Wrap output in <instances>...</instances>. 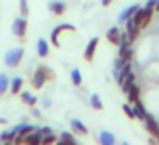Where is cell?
I'll list each match as a JSON object with an SVG mask.
<instances>
[{
    "instance_id": "6da1fadb",
    "label": "cell",
    "mask_w": 159,
    "mask_h": 145,
    "mask_svg": "<svg viewBox=\"0 0 159 145\" xmlns=\"http://www.w3.org/2000/svg\"><path fill=\"white\" fill-rule=\"evenodd\" d=\"M22 56H24V48H14V50H9L7 53H5L4 56V62L7 67H17L19 63H21Z\"/></svg>"
},
{
    "instance_id": "7a4b0ae2",
    "label": "cell",
    "mask_w": 159,
    "mask_h": 145,
    "mask_svg": "<svg viewBox=\"0 0 159 145\" xmlns=\"http://www.w3.org/2000/svg\"><path fill=\"white\" fill-rule=\"evenodd\" d=\"M26 31H28V19L24 15L14 19V22H12V33H14V36H17L19 39H24Z\"/></svg>"
},
{
    "instance_id": "3957f363",
    "label": "cell",
    "mask_w": 159,
    "mask_h": 145,
    "mask_svg": "<svg viewBox=\"0 0 159 145\" xmlns=\"http://www.w3.org/2000/svg\"><path fill=\"white\" fill-rule=\"evenodd\" d=\"M62 31L74 33V31H75V28H74L72 24H60V26H57V28L53 29V31H52V43H53V46H57V48H60L58 36H60V33H62Z\"/></svg>"
},
{
    "instance_id": "277c9868",
    "label": "cell",
    "mask_w": 159,
    "mask_h": 145,
    "mask_svg": "<svg viewBox=\"0 0 159 145\" xmlns=\"http://www.w3.org/2000/svg\"><path fill=\"white\" fill-rule=\"evenodd\" d=\"M125 28H127V29H125V33H127V36H128V41H130V43H134L135 39H137V36H139V31H140V28L134 24L132 17L125 21Z\"/></svg>"
},
{
    "instance_id": "5b68a950",
    "label": "cell",
    "mask_w": 159,
    "mask_h": 145,
    "mask_svg": "<svg viewBox=\"0 0 159 145\" xmlns=\"http://www.w3.org/2000/svg\"><path fill=\"white\" fill-rule=\"evenodd\" d=\"M99 45V38H93L86 46V51H84V60L86 62H93L94 60V53H96V48Z\"/></svg>"
},
{
    "instance_id": "8992f818",
    "label": "cell",
    "mask_w": 159,
    "mask_h": 145,
    "mask_svg": "<svg viewBox=\"0 0 159 145\" xmlns=\"http://www.w3.org/2000/svg\"><path fill=\"white\" fill-rule=\"evenodd\" d=\"M41 140H43V133L39 128H36L34 131H31L24 137V143H29V145H39Z\"/></svg>"
},
{
    "instance_id": "52a82bcc",
    "label": "cell",
    "mask_w": 159,
    "mask_h": 145,
    "mask_svg": "<svg viewBox=\"0 0 159 145\" xmlns=\"http://www.w3.org/2000/svg\"><path fill=\"white\" fill-rule=\"evenodd\" d=\"M144 123H145V128H147V131L151 135H157V128H159V125H157V121L154 120V116L152 114H145V118H144Z\"/></svg>"
},
{
    "instance_id": "ba28073f",
    "label": "cell",
    "mask_w": 159,
    "mask_h": 145,
    "mask_svg": "<svg viewBox=\"0 0 159 145\" xmlns=\"http://www.w3.org/2000/svg\"><path fill=\"white\" fill-rule=\"evenodd\" d=\"M120 38H121V31H120V28L113 26V28L108 29V33H106V39L111 43V45H116V46H118V43H120Z\"/></svg>"
},
{
    "instance_id": "9c48e42d",
    "label": "cell",
    "mask_w": 159,
    "mask_h": 145,
    "mask_svg": "<svg viewBox=\"0 0 159 145\" xmlns=\"http://www.w3.org/2000/svg\"><path fill=\"white\" fill-rule=\"evenodd\" d=\"M132 109H134V116H135V120L144 121V118H145V114H147V111H145V108H144V104H142V101H140V99L135 101L134 106H132Z\"/></svg>"
},
{
    "instance_id": "30bf717a",
    "label": "cell",
    "mask_w": 159,
    "mask_h": 145,
    "mask_svg": "<svg viewBox=\"0 0 159 145\" xmlns=\"http://www.w3.org/2000/svg\"><path fill=\"white\" fill-rule=\"evenodd\" d=\"M70 128H72V131L77 135H87L89 133V131H87V126L80 120H77V118H74V120L70 121Z\"/></svg>"
},
{
    "instance_id": "8fae6325",
    "label": "cell",
    "mask_w": 159,
    "mask_h": 145,
    "mask_svg": "<svg viewBox=\"0 0 159 145\" xmlns=\"http://www.w3.org/2000/svg\"><path fill=\"white\" fill-rule=\"evenodd\" d=\"M45 82H46V77L43 75V72L39 68H36L34 75H33V80H31L33 87H34V89H41V87L45 86Z\"/></svg>"
},
{
    "instance_id": "7c38bea8",
    "label": "cell",
    "mask_w": 159,
    "mask_h": 145,
    "mask_svg": "<svg viewBox=\"0 0 159 145\" xmlns=\"http://www.w3.org/2000/svg\"><path fill=\"white\" fill-rule=\"evenodd\" d=\"M22 86H24V79H22V77H14V79L11 80L9 89H11L12 94H19L22 90Z\"/></svg>"
},
{
    "instance_id": "4fadbf2b",
    "label": "cell",
    "mask_w": 159,
    "mask_h": 145,
    "mask_svg": "<svg viewBox=\"0 0 159 145\" xmlns=\"http://www.w3.org/2000/svg\"><path fill=\"white\" fill-rule=\"evenodd\" d=\"M21 99H22V103H26L28 104V106H36V103H38V97L36 96H33L31 92H29V90H21Z\"/></svg>"
},
{
    "instance_id": "5bb4252c",
    "label": "cell",
    "mask_w": 159,
    "mask_h": 145,
    "mask_svg": "<svg viewBox=\"0 0 159 145\" xmlns=\"http://www.w3.org/2000/svg\"><path fill=\"white\" fill-rule=\"evenodd\" d=\"M134 84H135V73L130 70V72L127 73V77H125L123 84L120 86V87H121V92H125V94H127V92H128V89H130V87L134 86Z\"/></svg>"
},
{
    "instance_id": "9a60e30c",
    "label": "cell",
    "mask_w": 159,
    "mask_h": 145,
    "mask_svg": "<svg viewBox=\"0 0 159 145\" xmlns=\"http://www.w3.org/2000/svg\"><path fill=\"white\" fill-rule=\"evenodd\" d=\"M48 9L55 15H62L63 12H65L67 7H65V4H63V2H57V0H55V2H50V4H48Z\"/></svg>"
},
{
    "instance_id": "2e32d148",
    "label": "cell",
    "mask_w": 159,
    "mask_h": 145,
    "mask_svg": "<svg viewBox=\"0 0 159 145\" xmlns=\"http://www.w3.org/2000/svg\"><path fill=\"white\" fill-rule=\"evenodd\" d=\"M48 53H50V46H48V43H46V39L39 38L38 39V55H39V58H46Z\"/></svg>"
},
{
    "instance_id": "e0dca14e",
    "label": "cell",
    "mask_w": 159,
    "mask_h": 145,
    "mask_svg": "<svg viewBox=\"0 0 159 145\" xmlns=\"http://www.w3.org/2000/svg\"><path fill=\"white\" fill-rule=\"evenodd\" d=\"M137 9H139V5H137V4H135V5H130V7H127L120 15H118V21H120V22H125L127 19H130L132 15L135 14V11H137Z\"/></svg>"
},
{
    "instance_id": "ac0fdd59",
    "label": "cell",
    "mask_w": 159,
    "mask_h": 145,
    "mask_svg": "<svg viewBox=\"0 0 159 145\" xmlns=\"http://www.w3.org/2000/svg\"><path fill=\"white\" fill-rule=\"evenodd\" d=\"M127 97H128V101H130V103H135L137 99H140V87H139L137 84H134V86L128 89Z\"/></svg>"
},
{
    "instance_id": "d6986e66",
    "label": "cell",
    "mask_w": 159,
    "mask_h": 145,
    "mask_svg": "<svg viewBox=\"0 0 159 145\" xmlns=\"http://www.w3.org/2000/svg\"><path fill=\"white\" fill-rule=\"evenodd\" d=\"M0 137H2V142H5V143H12V142L16 140V137H17V131H16V128H12V130H5L0 133Z\"/></svg>"
},
{
    "instance_id": "ffe728a7",
    "label": "cell",
    "mask_w": 159,
    "mask_h": 145,
    "mask_svg": "<svg viewBox=\"0 0 159 145\" xmlns=\"http://www.w3.org/2000/svg\"><path fill=\"white\" fill-rule=\"evenodd\" d=\"M99 142L101 145H115V137L113 133H110V131H101L99 133Z\"/></svg>"
},
{
    "instance_id": "44dd1931",
    "label": "cell",
    "mask_w": 159,
    "mask_h": 145,
    "mask_svg": "<svg viewBox=\"0 0 159 145\" xmlns=\"http://www.w3.org/2000/svg\"><path fill=\"white\" fill-rule=\"evenodd\" d=\"M9 86H11V80H9V77L5 75V73H0V96L7 92V90H9Z\"/></svg>"
},
{
    "instance_id": "7402d4cb",
    "label": "cell",
    "mask_w": 159,
    "mask_h": 145,
    "mask_svg": "<svg viewBox=\"0 0 159 145\" xmlns=\"http://www.w3.org/2000/svg\"><path fill=\"white\" fill-rule=\"evenodd\" d=\"M132 21H134L135 26H139V28H140V26H142V21H144V9L139 7L137 11H135V14L132 15Z\"/></svg>"
},
{
    "instance_id": "603a6c76",
    "label": "cell",
    "mask_w": 159,
    "mask_h": 145,
    "mask_svg": "<svg viewBox=\"0 0 159 145\" xmlns=\"http://www.w3.org/2000/svg\"><path fill=\"white\" fill-rule=\"evenodd\" d=\"M75 137H74L72 133H67V131H63V133H60L58 137V143H75Z\"/></svg>"
},
{
    "instance_id": "cb8c5ba5",
    "label": "cell",
    "mask_w": 159,
    "mask_h": 145,
    "mask_svg": "<svg viewBox=\"0 0 159 145\" xmlns=\"http://www.w3.org/2000/svg\"><path fill=\"white\" fill-rule=\"evenodd\" d=\"M70 77H72V82L75 87H79L80 84H82V73H80L79 68H74L72 72H70Z\"/></svg>"
},
{
    "instance_id": "d4e9b609",
    "label": "cell",
    "mask_w": 159,
    "mask_h": 145,
    "mask_svg": "<svg viewBox=\"0 0 159 145\" xmlns=\"http://www.w3.org/2000/svg\"><path fill=\"white\" fill-rule=\"evenodd\" d=\"M91 106L98 111L103 109V101H101V97L98 96V94H93V96H91Z\"/></svg>"
},
{
    "instance_id": "484cf974",
    "label": "cell",
    "mask_w": 159,
    "mask_h": 145,
    "mask_svg": "<svg viewBox=\"0 0 159 145\" xmlns=\"http://www.w3.org/2000/svg\"><path fill=\"white\" fill-rule=\"evenodd\" d=\"M38 68L43 72V75L46 77V80H53V79H55V72H53L52 68H48V67H45V65L38 67Z\"/></svg>"
},
{
    "instance_id": "4316f807",
    "label": "cell",
    "mask_w": 159,
    "mask_h": 145,
    "mask_svg": "<svg viewBox=\"0 0 159 145\" xmlns=\"http://www.w3.org/2000/svg\"><path fill=\"white\" fill-rule=\"evenodd\" d=\"M55 142H58V137H57L55 133H48V135H43V140H41V143H43V145H48V143H55Z\"/></svg>"
},
{
    "instance_id": "83f0119b",
    "label": "cell",
    "mask_w": 159,
    "mask_h": 145,
    "mask_svg": "<svg viewBox=\"0 0 159 145\" xmlns=\"http://www.w3.org/2000/svg\"><path fill=\"white\" fill-rule=\"evenodd\" d=\"M19 11H21V15L28 17V14H29V5H28V0H19Z\"/></svg>"
},
{
    "instance_id": "f1b7e54d",
    "label": "cell",
    "mask_w": 159,
    "mask_h": 145,
    "mask_svg": "<svg viewBox=\"0 0 159 145\" xmlns=\"http://www.w3.org/2000/svg\"><path fill=\"white\" fill-rule=\"evenodd\" d=\"M121 109H123V113L127 114L130 120H135V116H134V109H132V106H128V104H123L121 106Z\"/></svg>"
},
{
    "instance_id": "f546056e",
    "label": "cell",
    "mask_w": 159,
    "mask_h": 145,
    "mask_svg": "<svg viewBox=\"0 0 159 145\" xmlns=\"http://www.w3.org/2000/svg\"><path fill=\"white\" fill-rule=\"evenodd\" d=\"M39 130H41V133L43 135H48V133H53V130L50 126H43V128H39Z\"/></svg>"
},
{
    "instance_id": "4dcf8cb0",
    "label": "cell",
    "mask_w": 159,
    "mask_h": 145,
    "mask_svg": "<svg viewBox=\"0 0 159 145\" xmlns=\"http://www.w3.org/2000/svg\"><path fill=\"white\" fill-rule=\"evenodd\" d=\"M154 7H156V0H147L145 9H154Z\"/></svg>"
},
{
    "instance_id": "1f68e13d",
    "label": "cell",
    "mask_w": 159,
    "mask_h": 145,
    "mask_svg": "<svg viewBox=\"0 0 159 145\" xmlns=\"http://www.w3.org/2000/svg\"><path fill=\"white\" fill-rule=\"evenodd\" d=\"M43 103H45V104H43L45 108H50V106H52V101H50V97H45V101H43Z\"/></svg>"
},
{
    "instance_id": "d6a6232c",
    "label": "cell",
    "mask_w": 159,
    "mask_h": 145,
    "mask_svg": "<svg viewBox=\"0 0 159 145\" xmlns=\"http://www.w3.org/2000/svg\"><path fill=\"white\" fill-rule=\"evenodd\" d=\"M33 116H36V118H39V116H41V111L34 109V106H33Z\"/></svg>"
},
{
    "instance_id": "836d02e7",
    "label": "cell",
    "mask_w": 159,
    "mask_h": 145,
    "mask_svg": "<svg viewBox=\"0 0 159 145\" xmlns=\"http://www.w3.org/2000/svg\"><path fill=\"white\" fill-rule=\"evenodd\" d=\"M111 2H113V0H101V4H103V7H108V5L111 4Z\"/></svg>"
},
{
    "instance_id": "e575fe53",
    "label": "cell",
    "mask_w": 159,
    "mask_h": 145,
    "mask_svg": "<svg viewBox=\"0 0 159 145\" xmlns=\"http://www.w3.org/2000/svg\"><path fill=\"white\" fill-rule=\"evenodd\" d=\"M154 12H159V0H156V7H154Z\"/></svg>"
},
{
    "instance_id": "d590c367",
    "label": "cell",
    "mask_w": 159,
    "mask_h": 145,
    "mask_svg": "<svg viewBox=\"0 0 159 145\" xmlns=\"http://www.w3.org/2000/svg\"><path fill=\"white\" fill-rule=\"evenodd\" d=\"M7 123V120H5V118H0V125H5Z\"/></svg>"
},
{
    "instance_id": "8d00e7d4",
    "label": "cell",
    "mask_w": 159,
    "mask_h": 145,
    "mask_svg": "<svg viewBox=\"0 0 159 145\" xmlns=\"http://www.w3.org/2000/svg\"><path fill=\"white\" fill-rule=\"evenodd\" d=\"M156 138H157V142H159V128H157V135H156Z\"/></svg>"
},
{
    "instance_id": "74e56055",
    "label": "cell",
    "mask_w": 159,
    "mask_h": 145,
    "mask_svg": "<svg viewBox=\"0 0 159 145\" xmlns=\"http://www.w3.org/2000/svg\"><path fill=\"white\" fill-rule=\"evenodd\" d=\"M0 143H2V137H0Z\"/></svg>"
}]
</instances>
